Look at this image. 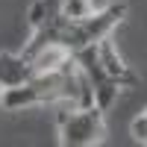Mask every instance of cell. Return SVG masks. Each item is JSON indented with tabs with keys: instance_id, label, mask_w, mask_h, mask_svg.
<instances>
[{
	"instance_id": "obj_1",
	"label": "cell",
	"mask_w": 147,
	"mask_h": 147,
	"mask_svg": "<svg viewBox=\"0 0 147 147\" xmlns=\"http://www.w3.org/2000/svg\"><path fill=\"white\" fill-rule=\"evenodd\" d=\"M59 103H82V106L94 103L91 88L80 65L74 62V56L53 71H32L21 85L0 91V106L6 112H21L30 106H59Z\"/></svg>"
},
{
	"instance_id": "obj_2",
	"label": "cell",
	"mask_w": 147,
	"mask_h": 147,
	"mask_svg": "<svg viewBox=\"0 0 147 147\" xmlns=\"http://www.w3.org/2000/svg\"><path fill=\"white\" fill-rule=\"evenodd\" d=\"M56 136L62 147H94L106 138V112L97 103H59Z\"/></svg>"
},
{
	"instance_id": "obj_3",
	"label": "cell",
	"mask_w": 147,
	"mask_h": 147,
	"mask_svg": "<svg viewBox=\"0 0 147 147\" xmlns=\"http://www.w3.org/2000/svg\"><path fill=\"white\" fill-rule=\"evenodd\" d=\"M74 62L80 65V71H82L85 82H88L94 103L100 106L103 112H109V109L115 106L118 94L124 91V85H121V80H118V77H112V74H109V68L103 65L100 53H97V44L77 50V53H74Z\"/></svg>"
},
{
	"instance_id": "obj_4",
	"label": "cell",
	"mask_w": 147,
	"mask_h": 147,
	"mask_svg": "<svg viewBox=\"0 0 147 147\" xmlns=\"http://www.w3.org/2000/svg\"><path fill=\"white\" fill-rule=\"evenodd\" d=\"M32 74V65L24 53H0V88L21 85Z\"/></svg>"
},
{
	"instance_id": "obj_5",
	"label": "cell",
	"mask_w": 147,
	"mask_h": 147,
	"mask_svg": "<svg viewBox=\"0 0 147 147\" xmlns=\"http://www.w3.org/2000/svg\"><path fill=\"white\" fill-rule=\"evenodd\" d=\"M68 59H71V53L62 44H44L41 50H35L30 56V65H32V71H53L59 65H65Z\"/></svg>"
},
{
	"instance_id": "obj_6",
	"label": "cell",
	"mask_w": 147,
	"mask_h": 147,
	"mask_svg": "<svg viewBox=\"0 0 147 147\" xmlns=\"http://www.w3.org/2000/svg\"><path fill=\"white\" fill-rule=\"evenodd\" d=\"M59 18V0H32L30 9H27V24H30V32L32 30H41L47 27L50 21Z\"/></svg>"
},
{
	"instance_id": "obj_7",
	"label": "cell",
	"mask_w": 147,
	"mask_h": 147,
	"mask_svg": "<svg viewBox=\"0 0 147 147\" xmlns=\"http://www.w3.org/2000/svg\"><path fill=\"white\" fill-rule=\"evenodd\" d=\"M59 15L65 21H82L94 15V0H59Z\"/></svg>"
},
{
	"instance_id": "obj_8",
	"label": "cell",
	"mask_w": 147,
	"mask_h": 147,
	"mask_svg": "<svg viewBox=\"0 0 147 147\" xmlns=\"http://www.w3.org/2000/svg\"><path fill=\"white\" fill-rule=\"evenodd\" d=\"M129 132H132V138H136L138 144H144V147H147V109H144L141 115H136V118L129 121Z\"/></svg>"
},
{
	"instance_id": "obj_9",
	"label": "cell",
	"mask_w": 147,
	"mask_h": 147,
	"mask_svg": "<svg viewBox=\"0 0 147 147\" xmlns=\"http://www.w3.org/2000/svg\"><path fill=\"white\" fill-rule=\"evenodd\" d=\"M0 91H3V88H0Z\"/></svg>"
}]
</instances>
